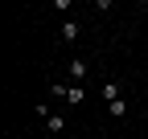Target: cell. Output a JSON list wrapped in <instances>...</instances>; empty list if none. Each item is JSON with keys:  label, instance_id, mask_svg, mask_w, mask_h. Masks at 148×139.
Listing matches in <instances>:
<instances>
[{"label": "cell", "instance_id": "52a82bcc", "mask_svg": "<svg viewBox=\"0 0 148 139\" xmlns=\"http://www.w3.org/2000/svg\"><path fill=\"white\" fill-rule=\"evenodd\" d=\"M144 111H148V102H144Z\"/></svg>", "mask_w": 148, "mask_h": 139}, {"label": "cell", "instance_id": "3957f363", "mask_svg": "<svg viewBox=\"0 0 148 139\" xmlns=\"http://www.w3.org/2000/svg\"><path fill=\"white\" fill-rule=\"evenodd\" d=\"M86 74H90V61H86V57H74V61H70V78L78 82V78H86Z\"/></svg>", "mask_w": 148, "mask_h": 139}, {"label": "cell", "instance_id": "7a4b0ae2", "mask_svg": "<svg viewBox=\"0 0 148 139\" xmlns=\"http://www.w3.org/2000/svg\"><path fill=\"white\" fill-rule=\"evenodd\" d=\"M41 123H45V131H49V135H62V131H66V119H62L58 111H49V115L41 119Z\"/></svg>", "mask_w": 148, "mask_h": 139}, {"label": "cell", "instance_id": "5b68a950", "mask_svg": "<svg viewBox=\"0 0 148 139\" xmlns=\"http://www.w3.org/2000/svg\"><path fill=\"white\" fill-rule=\"evenodd\" d=\"M103 98H107V102H115V98H123V90H119V82H103Z\"/></svg>", "mask_w": 148, "mask_h": 139}, {"label": "cell", "instance_id": "8992f818", "mask_svg": "<svg viewBox=\"0 0 148 139\" xmlns=\"http://www.w3.org/2000/svg\"><path fill=\"white\" fill-rule=\"evenodd\" d=\"M78 33H82V25H78V21H66V25H62V41H74Z\"/></svg>", "mask_w": 148, "mask_h": 139}, {"label": "cell", "instance_id": "277c9868", "mask_svg": "<svg viewBox=\"0 0 148 139\" xmlns=\"http://www.w3.org/2000/svg\"><path fill=\"white\" fill-rule=\"evenodd\" d=\"M107 115H111V119H123V115H127V98H115V102H107Z\"/></svg>", "mask_w": 148, "mask_h": 139}, {"label": "cell", "instance_id": "6da1fadb", "mask_svg": "<svg viewBox=\"0 0 148 139\" xmlns=\"http://www.w3.org/2000/svg\"><path fill=\"white\" fill-rule=\"evenodd\" d=\"M53 94L66 98L70 107H82V102H86V90H82V86H62V82H53Z\"/></svg>", "mask_w": 148, "mask_h": 139}]
</instances>
